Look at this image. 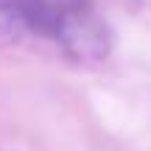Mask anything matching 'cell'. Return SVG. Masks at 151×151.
I'll use <instances>...</instances> for the list:
<instances>
[{
    "label": "cell",
    "instance_id": "7a4b0ae2",
    "mask_svg": "<svg viewBox=\"0 0 151 151\" xmlns=\"http://www.w3.org/2000/svg\"><path fill=\"white\" fill-rule=\"evenodd\" d=\"M28 34L22 11L17 6V0H0V48L20 42Z\"/></svg>",
    "mask_w": 151,
    "mask_h": 151
},
{
    "label": "cell",
    "instance_id": "6da1fadb",
    "mask_svg": "<svg viewBox=\"0 0 151 151\" xmlns=\"http://www.w3.org/2000/svg\"><path fill=\"white\" fill-rule=\"evenodd\" d=\"M25 28L53 39L78 62L106 59L112 37L92 0H17Z\"/></svg>",
    "mask_w": 151,
    "mask_h": 151
}]
</instances>
